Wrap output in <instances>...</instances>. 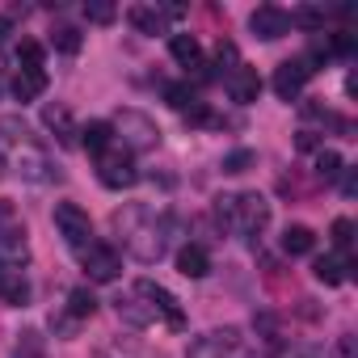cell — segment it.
I'll use <instances>...</instances> for the list:
<instances>
[{
    "label": "cell",
    "instance_id": "38",
    "mask_svg": "<svg viewBox=\"0 0 358 358\" xmlns=\"http://www.w3.org/2000/svg\"><path fill=\"white\" fill-rule=\"evenodd\" d=\"M278 358H320L312 345H282V354Z\"/></svg>",
    "mask_w": 358,
    "mask_h": 358
},
{
    "label": "cell",
    "instance_id": "21",
    "mask_svg": "<svg viewBox=\"0 0 358 358\" xmlns=\"http://www.w3.org/2000/svg\"><path fill=\"white\" fill-rule=\"evenodd\" d=\"M76 135H80V143H85L93 156H101L106 148H114V131H110V122H101V118H93L89 127H80Z\"/></svg>",
    "mask_w": 358,
    "mask_h": 358
},
{
    "label": "cell",
    "instance_id": "12",
    "mask_svg": "<svg viewBox=\"0 0 358 358\" xmlns=\"http://www.w3.org/2000/svg\"><path fill=\"white\" fill-rule=\"evenodd\" d=\"M224 89H228V97H232V101L249 106V101H257V97H262V76H257V68L241 64L236 72H228V76H224Z\"/></svg>",
    "mask_w": 358,
    "mask_h": 358
},
{
    "label": "cell",
    "instance_id": "8",
    "mask_svg": "<svg viewBox=\"0 0 358 358\" xmlns=\"http://www.w3.org/2000/svg\"><path fill=\"white\" fill-rule=\"evenodd\" d=\"M80 266H85L89 282H114V278L122 274V257H118V249H114V245H101V241H93V245L80 253Z\"/></svg>",
    "mask_w": 358,
    "mask_h": 358
},
{
    "label": "cell",
    "instance_id": "6",
    "mask_svg": "<svg viewBox=\"0 0 358 358\" xmlns=\"http://www.w3.org/2000/svg\"><path fill=\"white\" fill-rule=\"evenodd\" d=\"M135 299H143L152 316H164L169 329H186V312H182V303H177V295L169 287H160L152 278H139L135 282Z\"/></svg>",
    "mask_w": 358,
    "mask_h": 358
},
{
    "label": "cell",
    "instance_id": "14",
    "mask_svg": "<svg viewBox=\"0 0 358 358\" xmlns=\"http://www.w3.org/2000/svg\"><path fill=\"white\" fill-rule=\"evenodd\" d=\"M0 303H13V308H26L30 303V282H26L22 270L0 266Z\"/></svg>",
    "mask_w": 358,
    "mask_h": 358
},
{
    "label": "cell",
    "instance_id": "4",
    "mask_svg": "<svg viewBox=\"0 0 358 358\" xmlns=\"http://www.w3.org/2000/svg\"><path fill=\"white\" fill-rule=\"evenodd\" d=\"M266 224H270V203L262 199V194H232V232L236 236H249V241H257L262 232H266Z\"/></svg>",
    "mask_w": 358,
    "mask_h": 358
},
{
    "label": "cell",
    "instance_id": "31",
    "mask_svg": "<svg viewBox=\"0 0 358 358\" xmlns=\"http://www.w3.org/2000/svg\"><path fill=\"white\" fill-rule=\"evenodd\" d=\"M215 68H220V76H228V72H236V68H241V55H236V47H232L228 38L215 47Z\"/></svg>",
    "mask_w": 358,
    "mask_h": 358
},
{
    "label": "cell",
    "instance_id": "32",
    "mask_svg": "<svg viewBox=\"0 0 358 358\" xmlns=\"http://www.w3.org/2000/svg\"><path fill=\"white\" fill-rule=\"evenodd\" d=\"M85 17H89V22H97V26H110V22L118 17V9H114V5H106V0H89V5H85Z\"/></svg>",
    "mask_w": 358,
    "mask_h": 358
},
{
    "label": "cell",
    "instance_id": "37",
    "mask_svg": "<svg viewBox=\"0 0 358 358\" xmlns=\"http://www.w3.org/2000/svg\"><path fill=\"white\" fill-rule=\"evenodd\" d=\"M215 224H220L224 232H232V194L215 199Z\"/></svg>",
    "mask_w": 358,
    "mask_h": 358
},
{
    "label": "cell",
    "instance_id": "23",
    "mask_svg": "<svg viewBox=\"0 0 358 358\" xmlns=\"http://www.w3.org/2000/svg\"><path fill=\"white\" fill-rule=\"evenodd\" d=\"M114 312H118L127 324H135V329H148V324L156 320V316L148 312V303H139V299H127V295H118V299H114Z\"/></svg>",
    "mask_w": 358,
    "mask_h": 358
},
{
    "label": "cell",
    "instance_id": "28",
    "mask_svg": "<svg viewBox=\"0 0 358 358\" xmlns=\"http://www.w3.org/2000/svg\"><path fill=\"white\" fill-rule=\"evenodd\" d=\"M17 64H22V72H43V43L26 38V43L17 47Z\"/></svg>",
    "mask_w": 358,
    "mask_h": 358
},
{
    "label": "cell",
    "instance_id": "19",
    "mask_svg": "<svg viewBox=\"0 0 358 358\" xmlns=\"http://www.w3.org/2000/svg\"><path fill=\"white\" fill-rule=\"evenodd\" d=\"M127 22H131L139 34H164V22H169V17H164L160 9H152V5H131V9H127Z\"/></svg>",
    "mask_w": 358,
    "mask_h": 358
},
{
    "label": "cell",
    "instance_id": "42",
    "mask_svg": "<svg viewBox=\"0 0 358 358\" xmlns=\"http://www.w3.org/2000/svg\"><path fill=\"white\" fill-rule=\"evenodd\" d=\"M97 358H110V354H97Z\"/></svg>",
    "mask_w": 358,
    "mask_h": 358
},
{
    "label": "cell",
    "instance_id": "27",
    "mask_svg": "<svg viewBox=\"0 0 358 358\" xmlns=\"http://www.w3.org/2000/svg\"><path fill=\"white\" fill-rule=\"evenodd\" d=\"M80 43H85V34H80L76 26H55V30H51V47L64 51V55H76Z\"/></svg>",
    "mask_w": 358,
    "mask_h": 358
},
{
    "label": "cell",
    "instance_id": "41",
    "mask_svg": "<svg viewBox=\"0 0 358 358\" xmlns=\"http://www.w3.org/2000/svg\"><path fill=\"white\" fill-rule=\"evenodd\" d=\"M13 358H47V354H43V350H17Z\"/></svg>",
    "mask_w": 358,
    "mask_h": 358
},
{
    "label": "cell",
    "instance_id": "30",
    "mask_svg": "<svg viewBox=\"0 0 358 358\" xmlns=\"http://www.w3.org/2000/svg\"><path fill=\"white\" fill-rule=\"evenodd\" d=\"M164 97H169V106H173V110H182V114H186L190 106H199V97H194V89H190V85H169V93H164Z\"/></svg>",
    "mask_w": 358,
    "mask_h": 358
},
{
    "label": "cell",
    "instance_id": "25",
    "mask_svg": "<svg viewBox=\"0 0 358 358\" xmlns=\"http://www.w3.org/2000/svg\"><path fill=\"white\" fill-rule=\"evenodd\" d=\"M341 156L333 152V148H316V177H320V182H337V177H341Z\"/></svg>",
    "mask_w": 358,
    "mask_h": 358
},
{
    "label": "cell",
    "instance_id": "17",
    "mask_svg": "<svg viewBox=\"0 0 358 358\" xmlns=\"http://www.w3.org/2000/svg\"><path fill=\"white\" fill-rule=\"evenodd\" d=\"M177 270H182L186 278H207L211 274V253L203 245H182L177 249Z\"/></svg>",
    "mask_w": 358,
    "mask_h": 358
},
{
    "label": "cell",
    "instance_id": "15",
    "mask_svg": "<svg viewBox=\"0 0 358 358\" xmlns=\"http://www.w3.org/2000/svg\"><path fill=\"white\" fill-rule=\"evenodd\" d=\"M26 262H30V241H26V232H0V266L22 270Z\"/></svg>",
    "mask_w": 358,
    "mask_h": 358
},
{
    "label": "cell",
    "instance_id": "29",
    "mask_svg": "<svg viewBox=\"0 0 358 358\" xmlns=\"http://www.w3.org/2000/svg\"><path fill=\"white\" fill-rule=\"evenodd\" d=\"M350 245H354V224L341 215V220H333V249L341 257H350Z\"/></svg>",
    "mask_w": 358,
    "mask_h": 358
},
{
    "label": "cell",
    "instance_id": "3",
    "mask_svg": "<svg viewBox=\"0 0 358 358\" xmlns=\"http://www.w3.org/2000/svg\"><path fill=\"white\" fill-rule=\"evenodd\" d=\"M110 131H114V143L127 148L131 156H135V152H152V148L160 143V127H156L143 110H118L114 122H110Z\"/></svg>",
    "mask_w": 358,
    "mask_h": 358
},
{
    "label": "cell",
    "instance_id": "1",
    "mask_svg": "<svg viewBox=\"0 0 358 358\" xmlns=\"http://www.w3.org/2000/svg\"><path fill=\"white\" fill-rule=\"evenodd\" d=\"M0 164L9 173H17L22 182H59V169L51 160V152L30 135V127L22 118H0Z\"/></svg>",
    "mask_w": 358,
    "mask_h": 358
},
{
    "label": "cell",
    "instance_id": "40",
    "mask_svg": "<svg viewBox=\"0 0 358 358\" xmlns=\"http://www.w3.org/2000/svg\"><path fill=\"white\" fill-rule=\"evenodd\" d=\"M9 34H13V17H9V13H0V43H5Z\"/></svg>",
    "mask_w": 358,
    "mask_h": 358
},
{
    "label": "cell",
    "instance_id": "36",
    "mask_svg": "<svg viewBox=\"0 0 358 358\" xmlns=\"http://www.w3.org/2000/svg\"><path fill=\"white\" fill-rule=\"evenodd\" d=\"M253 160H257V156H253L249 148H236L232 156H224V173H245V169H249Z\"/></svg>",
    "mask_w": 358,
    "mask_h": 358
},
{
    "label": "cell",
    "instance_id": "9",
    "mask_svg": "<svg viewBox=\"0 0 358 358\" xmlns=\"http://www.w3.org/2000/svg\"><path fill=\"white\" fill-rule=\"evenodd\" d=\"M312 72H316V64H312L308 55L278 64V68H274V93H278L282 101H295V97L303 93V85L312 80Z\"/></svg>",
    "mask_w": 358,
    "mask_h": 358
},
{
    "label": "cell",
    "instance_id": "18",
    "mask_svg": "<svg viewBox=\"0 0 358 358\" xmlns=\"http://www.w3.org/2000/svg\"><path fill=\"white\" fill-rule=\"evenodd\" d=\"M345 270H350V257H341V253H324V257L312 262V274L324 287H341L345 282Z\"/></svg>",
    "mask_w": 358,
    "mask_h": 358
},
{
    "label": "cell",
    "instance_id": "10",
    "mask_svg": "<svg viewBox=\"0 0 358 358\" xmlns=\"http://www.w3.org/2000/svg\"><path fill=\"white\" fill-rule=\"evenodd\" d=\"M236 345H241V329H215L207 337H194L186 358H236Z\"/></svg>",
    "mask_w": 358,
    "mask_h": 358
},
{
    "label": "cell",
    "instance_id": "5",
    "mask_svg": "<svg viewBox=\"0 0 358 358\" xmlns=\"http://www.w3.org/2000/svg\"><path fill=\"white\" fill-rule=\"evenodd\" d=\"M97 177H101V186L106 190H131L135 182H139V169H135V156L127 152V148H106L101 156H97Z\"/></svg>",
    "mask_w": 358,
    "mask_h": 358
},
{
    "label": "cell",
    "instance_id": "20",
    "mask_svg": "<svg viewBox=\"0 0 358 358\" xmlns=\"http://www.w3.org/2000/svg\"><path fill=\"white\" fill-rule=\"evenodd\" d=\"M312 249H316V232H312V228L291 224V228L282 232V253H287V257H308Z\"/></svg>",
    "mask_w": 358,
    "mask_h": 358
},
{
    "label": "cell",
    "instance_id": "35",
    "mask_svg": "<svg viewBox=\"0 0 358 358\" xmlns=\"http://www.w3.org/2000/svg\"><path fill=\"white\" fill-rule=\"evenodd\" d=\"M329 358H358V337H354V333H341V337H333V350H329Z\"/></svg>",
    "mask_w": 358,
    "mask_h": 358
},
{
    "label": "cell",
    "instance_id": "16",
    "mask_svg": "<svg viewBox=\"0 0 358 358\" xmlns=\"http://www.w3.org/2000/svg\"><path fill=\"white\" fill-rule=\"evenodd\" d=\"M169 55L182 64L186 72L203 68V47H199V38H194V34H169Z\"/></svg>",
    "mask_w": 358,
    "mask_h": 358
},
{
    "label": "cell",
    "instance_id": "26",
    "mask_svg": "<svg viewBox=\"0 0 358 358\" xmlns=\"http://www.w3.org/2000/svg\"><path fill=\"white\" fill-rule=\"evenodd\" d=\"M287 17H291V26H303V30L320 34V30H324V17H329V13H324L320 5H303V9H295V13H287Z\"/></svg>",
    "mask_w": 358,
    "mask_h": 358
},
{
    "label": "cell",
    "instance_id": "22",
    "mask_svg": "<svg viewBox=\"0 0 358 358\" xmlns=\"http://www.w3.org/2000/svg\"><path fill=\"white\" fill-rule=\"evenodd\" d=\"M47 93V72H17L13 76V97L17 101H38Z\"/></svg>",
    "mask_w": 358,
    "mask_h": 358
},
{
    "label": "cell",
    "instance_id": "13",
    "mask_svg": "<svg viewBox=\"0 0 358 358\" xmlns=\"http://www.w3.org/2000/svg\"><path fill=\"white\" fill-rule=\"evenodd\" d=\"M43 127L64 143V148H72L76 143V122H72V114H68V106H59V101H47L43 106Z\"/></svg>",
    "mask_w": 358,
    "mask_h": 358
},
{
    "label": "cell",
    "instance_id": "11",
    "mask_svg": "<svg viewBox=\"0 0 358 358\" xmlns=\"http://www.w3.org/2000/svg\"><path fill=\"white\" fill-rule=\"evenodd\" d=\"M249 30H253L257 38H266V43H278L282 34H291V17H287V9H278V5H257V9L249 13Z\"/></svg>",
    "mask_w": 358,
    "mask_h": 358
},
{
    "label": "cell",
    "instance_id": "24",
    "mask_svg": "<svg viewBox=\"0 0 358 358\" xmlns=\"http://www.w3.org/2000/svg\"><path fill=\"white\" fill-rule=\"evenodd\" d=\"M68 312H72V316L85 324V320L97 312V299H93V291H89V287H72V291H68Z\"/></svg>",
    "mask_w": 358,
    "mask_h": 358
},
{
    "label": "cell",
    "instance_id": "33",
    "mask_svg": "<svg viewBox=\"0 0 358 358\" xmlns=\"http://www.w3.org/2000/svg\"><path fill=\"white\" fill-rule=\"evenodd\" d=\"M0 232H26L22 215H17V207L9 199H0Z\"/></svg>",
    "mask_w": 358,
    "mask_h": 358
},
{
    "label": "cell",
    "instance_id": "2",
    "mask_svg": "<svg viewBox=\"0 0 358 358\" xmlns=\"http://www.w3.org/2000/svg\"><path fill=\"white\" fill-rule=\"evenodd\" d=\"M114 232L122 236L127 253L143 266L160 262L164 257V245H169V224L156 220L143 203H127L122 211H114Z\"/></svg>",
    "mask_w": 358,
    "mask_h": 358
},
{
    "label": "cell",
    "instance_id": "39",
    "mask_svg": "<svg viewBox=\"0 0 358 358\" xmlns=\"http://www.w3.org/2000/svg\"><path fill=\"white\" fill-rule=\"evenodd\" d=\"M345 177H341V194L345 199H354V190H358V177H354V169H341Z\"/></svg>",
    "mask_w": 358,
    "mask_h": 358
},
{
    "label": "cell",
    "instance_id": "7",
    "mask_svg": "<svg viewBox=\"0 0 358 358\" xmlns=\"http://www.w3.org/2000/svg\"><path fill=\"white\" fill-rule=\"evenodd\" d=\"M55 228H59V236H64L76 253H85V249L93 245V224H89V215H85L76 203H59V207H55Z\"/></svg>",
    "mask_w": 358,
    "mask_h": 358
},
{
    "label": "cell",
    "instance_id": "34",
    "mask_svg": "<svg viewBox=\"0 0 358 358\" xmlns=\"http://www.w3.org/2000/svg\"><path fill=\"white\" fill-rule=\"evenodd\" d=\"M51 329H55L59 337H76V333H80V320L64 308V312H55V316H51Z\"/></svg>",
    "mask_w": 358,
    "mask_h": 358
}]
</instances>
